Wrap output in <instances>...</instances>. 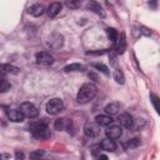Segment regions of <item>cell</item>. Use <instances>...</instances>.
I'll return each mask as SVG.
<instances>
[{
	"mask_svg": "<svg viewBox=\"0 0 160 160\" xmlns=\"http://www.w3.org/2000/svg\"><path fill=\"white\" fill-rule=\"evenodd\" d=\"M95 121L99 126H109L112 124V118L111 115H108V114H100V115H96L95 118Z\"/></svg>",
	"mask_w": 160,
	"mask_h": 160,
	"instance_id": "cell-13",
	"label": "cell"
},
{
	"mask_svg": "<svg viewBox=\"0 0 160 160\" xmlns=\"http://www.w3.org/2000/svg\"><path fill=\"white\" fill-rule=\"evenodd\" d=\"M10 81L4 76V75H1L0 74V92H6L8 90H10Z\"/></svg>",
	"mask_w": 160,
	"mask_h": 160,
	"instance_id": "cell-20",
	"label": "cell"
},
{
	"mask_svg": "<svg viewBox=\"0 0 160 160\" xmlns=\"http://www.w3.org/2000/svg\"><path fill=\"white\" fill-rule=\"evenodd\" d=\"M44 150H35V151H32V152H30V158L31 159H38V158H41V156H44Z\"/></svg>",
	"mask_w": 160,
	"mask_h": 160,
	"instance_id": "cell-28",
	"label": "cell"
},
{
	"mask_svg": "<svg viewBox=\"0 0 160 160\" xmlns=\"http://www.w3.org/2000/svg\"><path fill=\"white\" fill-rule=\"evenodd\" d=\"M125 50H126V39H125V34L121 32L120 36H118L116 39V51L118 54H124Z\"/></svg>",
	"mask_w": 160,
	"mask_h": 160,
	"instance_id": "cell-17",
	"label": "cell"
},
{
	"mask_svg": "<svg viewBox=\"0 0 160 160\" xmlns=\"http://www.w3.org/2000/svg\"><path fill=\"white\" fill-rule=\"evenodd\" d=\"M45 110H46V112L50 114V115H58V114H60V112L64 110V102H62V100L59 99V98L50 99V100L46 102Z\"/></svg>",
	"mask_w": 160,
	"mask_h": 160,
	"instance_id": "cell-3",
	"label": "cell"
},
{
	"mask_svg": "<svg viewBox=\"0 0 160 160\" xmlns=\"http://www.w3.org/2000/svg\"><path fill=\"white\" fill-rule=\"evenodd\" d=\"M105 135H106V138L112 139V140L120 139L122 135V129L120 125H109V126H106Z\"/></svg>",
	"mask_w": 160,
	"mask_h": 160,
	"instance_id": "cell-7",
	"label": "cell"
},
{
	"mask_svg": "<svg viewBox=\"0 0 160 160\" xmlns=\"http://www.w3.org/2000/svg\"><path fill=\"white\" fill-rule=\"evenodd\" d=\"M6 115H8L9 120H10V121H14V122H21V121L25 119V116L22 115V112H21L20 110H18V109L8 110V111H6Z\"/></svg>",
	"mask_w": 160,
	"mask_h": 160,
	"instance_id": "cell-11",
	"label": "cell"
},
{
	"mask_svg": "<svg viewBox=\"0 0 160 160\" xmlns=\"http://www.w3.org/2000/svg\"><path fill=\"white\" fill-rule=\"evenodd\" d=\"M19 68L11 64H0V74L8 75V74H18Z\"/></svg>",
	"mask_w": 160,
	"mask_h": 160,
	"instance_id": "cell-15",
	"label": "cell"
},
{
	"mask_svg": "<svg viewBox=\"0 0 160 160\" xmlns=\"http://www.w3.org/2000/svg\"><path fill=\"white\" fill-rule=\"evenodd\" d=\"M62 45V36L60 34H52L50 35L49 40H48V46L52 50H56L59 49L60 46Z\"/></svg>",
	"mask_w": 160,
	"mask_h": 160,
	"instance_id": "cell-8",
	"label": "cell"
},
{
	"mask_svg": "<svg viewBox=\"0 0 160 160\" xmlns=\"http://www.w3.org/2000/svg\"><path fill=\"white\" fill-rule=\"evenodd\" d=\"M28 12H29L31 16L38 18V16H41V15L45 12V9H44V6H42L41 4H34V5H31V6L28 9Z\"/></svg>",
	"mask_w": 160,
	"mask_h": 160,
	"instance_id": "cell-16",
	"label": "cell"
},
{
	"mask_svg": "<svg viewBox=\"0 0 160 160\" xmlns=\"http://www.w3.org/2000/svg\"><path fill=\"white\" fill-rule=\"evenodd\" d=\"M114 79H115V81L118 82V84H124L125 82V78H124V74L120 71V70H115L114 71Z\"/></svg>",
	"mask_w": 160,
	"mask_h": 160,
	"instance_id": "cell-23",
	"label": "cell"
},
{
	"mask_svg": "<svg viewBox=\"0 0 160 160\" xmlns=\"http://www.w3.org/2000/svg\"><path fill=\"white\" fill-rule=\"evenodd\" d=\"M65 122H66L65 119H58V120H55L54 126H55L56 130H64V129L66 128V124H65Z\"/></svg>",
	"mask_w": 160,
	"mask_h": 160,
	"instance_id": "cell-24",
	"label": "cell"
},
{
	"mask_svg": "<svg viewBox=\"0 0 160 160\" xmlns=\"http://www.w3.org/2000/svg\"><path fill=\"white\" fill-rule=\"evenodd\" d=\"M29 129L32 132V135L38 139H46L50 136V130L48 128V121L45 119L31 122Z\"/></svg>",
	"mask_w": 160,
	"mask_h": 160,
	"instance_id": "cell-2",
	"label": "cell"
},
{
	"mask_svg": "<svg viewBox=\"0 0 160 160\" xmlns=\"http://www.w3.org/2000/svg\"><path fill=\"white\" fill-rule=\"evenodd\" d=\"M64 70L66 72H71V71H84L85 70V66L82 64H79V62H72V64H69L64 68Z\"/></svg>",
	"mask_w": 160,
	"mask_h": 160,
	"instance_id": "cell-19",
	"label": "cell"
},
{
	"mask_svg": "<svg viewBox=\"0 0 160 160\" xmlns=\"http://www.w3.org/2000/svg\"><path fill=\"white\" fill-rule=\"evenodd\" d=\"M61 8H62V5H61V2H51L49 6H48V9H46V14H48V16L49 18H55V16H58L59 14H60V11H61Z\"/></svg>",
	"mask_w": 160,
	"mask_h": 160,
	"instance_id": "cell-12",
	"label": "cell"
},
{
	"mask_svg": "<svg viewBox=\"0 0 160 160\" xmlns=\"http://www.w3.org/2000/svg\"><path fill=\"white\" fill-rule=\"evenodd\" d=\"M95 69H98L99 71H101V72H104L105 75H109L110 74V71H109V69H108V66L106 65H104V64H94L92 65Z\"/></svg>",
	"mask_w": 160,
	"mask_h": 160,
	"instance_id": "cell-26",
	"label": "cell"
},
{
	"mask_svg": "<svg viewBox=\"0 0 160 160\" xmlns=\"http://www.w3.org/2000/svg\"><path fill=\"white\" fill-rule=\"evenodd\" d=\"M84 0H65V5L69 9H78L81 6Z\"/></svg>",
	"mask_w": 160,
	"mask_h": 160,
	"instance_id": "cell-21",
	"label": "cell"
},
{
	"mask_svg": "<svg viewBox=\"0 0 160 160\" xmlns=\"http://www.w3.org/2000/svg\"><path fill=\"white\" fill-rule=\"evenodd\" d=\"M86 8H88L89 10H91L92 12H95L96 15L101 16V18H104V16H105V11H104L102 6H101L96 0H90V1L88 2Z\"/></svg>",
	"mask_w": 160,
	"mask_h": 160,
	"instance_id": "cell-10",
	"label": "cell"
},
{
	"mask_svg": "<svg viewBox=\"0 0 160 160\" xmlns=\"http://www.w3.org/2000/svg\"><path fill=\"white\" fill-rule=\"evenodd\" d=\"M100 132V126L95 122H86L84 125V135L89 139H92V138H96Z\"/></svg>",
	"mask_w": 160,
	"mask_h": 160,
	"instance_id": "cell-6",
	"label": "cell"
},
{
	"mask_svg": "<svg viewBox=\"0 0 160 160\" xmlns=\"http://www.w3.org/2000/svg\"><path fill=\"white\" fill-rule=\"evenodd\" d=\"M21 112H22V115L25 116V118H28V119H34V118H36L38 115H39V110H38V108L32 104V102H29V101H26V102H22L21 105H20V109H19Z\"/></svg>",
	"mask_w": 160,
	"mask_h": 160,
	"instance_id": "cell-4",
	"label": "cell"
},
{
	"mask_svg": "<svg viewBox=\"0 0 160 160\" xmlns=\"http://www.w3.org/2000/svg\"><path fill=\"white\" fill-rule=\"evenodd\" d=\"M99 146H100L101 150H104V151H115V150H116V144H115V141H114L112 139H109V138L101 140V142L99 144Z\"/></svg>",
	"mask_w": 160,
	"mask_h": 160,
	"instance_id": "cell-14",
	"label": "cell"
},
{
	"mask_svg": "<svg viewBox=\"0 0 160 160\" xmlns=\"http://www.w3.org/2000/svg\"><path fill=\"white\" fill-rule=\"evenodd\" d=\"M118 121L120 124V126H124L126 129H130L132 128V124H134V120H132V116L128 112H124V114H120L119 118H118Z\"/></svg>",
	"mask_w": 160,
	"mask_h": 160,
	"instance_id": "cell-9",
	"label": "cell"
},
{
	"mask_svg": "<svg viewBox=\"0 0 160 160\" xmlns=\"http://www.w3.org/2000/svg\"><path fill=\"white\" fill-rule=\"evenodd\" d=\"M35 60H36V64H39V65L49 66L54 62V56L48 51H40L35 55Z\"/></svg>",
	"mask_w": 160,
	"mask_h": 160,
	"instance_id": "cell-5",
	"label": "cell"
},
{
	"mask_svg": "<svg viewBox=\"0 0 160 160\" xmlns=\"http://www.w3.org/2000/svg\"><path fill=\"white\" fill-rule=\"evenodd\" d=\"M139 145H140V139H139V138H134V139L129 140V141L125 144V146H126V148H130V149L136 148V146H139Z\"/></svg>",
	"mask_w": 160,
	"mask_h": 160,
	"instance_id": "cell-25",
	"label": "cell"
},
{
	"mask_svg": "<svg viewBox=\"0 0 160 160\" xmlns=\"http://www.w3.org/2000/svg\"><path fill=\"white\" fill-rule=\"evenodd\" d=\"M89 78H90V79H94V81H98V80H99L98 75L94 74V72H89Z\"/></svg>",
	"mask_w": 160,
	"mask_h": 160,
	"instance_id": "cell-30",
	"label": "cell"
},
{
	"mask_svg": "<svg viewBox=\"0 0 160 160\" xmlns=\"http://www.w3.org/2000/svg\"><path fill=\"white\" fill-rule=\"evenodd\" d=\"M96 92H98V88L91 82H86V84L81 85V88L78 92L76 100L80 104H86V102L91 101L95 98Z\"/></svg>",
	"mask_w": 160,
	"mask_h": 160,
	"instance_id": "cell-1",
	"label": "cell"
},
{
	"mask_svg": "<svg viewBox=\"0 0 160 160\" xmlns=\"http://www.w3.org/2000/svg\"><path fill=\"white\" fill-rule=\"evenodd\" d=\"M99 159H108L106 155H99Z\"/></svg>",
	"mask_w": 160,
	"mask_h": 160,
	"instance_id": "cell-31",
	"label": "cell"
},
{
	"mask_svg": "<svg viewBox=\"0 0 160 160\" xmlns=\"http://www.w3.org/2000/svg\"><path fill=\"white\" fill-rule=\"evenodd\" d=\"M15 158L19 160V159H24L25 158V155H24V152H21V151H16L15 152Z\"/></svg>",
	"mask_w": 160,
	"mask_h": 160,
	"instance_id": "cell-29",
	"label": "cell"
},
{
	"mask_svg": "<svg viewBox=\"0 0 160 160\" xmlns=\"http://www.w3.org/2000/svg\"><path fill=\"white\" fill-rule=\"evenodd\" d=\"M150 99H151V102H152V105H154V109L156 110V112H159V106H158L159 98H158L155 94H151V95H150Z\"/></svg>",
	"mask_w": 160,
	"mask_h": 160,
	"instance_id": "cell-27",
	"label": "cell"
},
{
	"mask_svg": "<svg viewBox=\"0 0 160 160\" xmlns=\"http://www.w3.org/2000/svg\"><path fill=\"white\" fill-rule=\"evenodd\" d=\"M105 112L108 114V115H116L118 112H119V110H120V104L119 102H109L106 106H105Z\"/></svg>",
	"mask_w": 160,
	"mask_h": 160,
	"instance_id": "cell-18",
	"label": "cell"
},
{
	"mask_svg": "<svg viewBox=\"0 0 160 160\" xmlns=\"http://www.w3.org/2000/svg\"><path fill=\"white\" fill-rule=\"evenodd\" d=\"M106 35H108L109 40H110V41H112V42H115V41H116V39H118V36H119L118 31H116L114 28H108V29H106Z\"/></svg>",
	"mask_w": 160,
	"mask_h": 160,
	"instance_id": "cell-22",
	"label": "cell"
}]
</instances>
